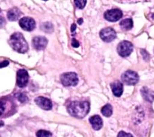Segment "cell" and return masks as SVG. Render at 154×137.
<instances>
[{"mask_svg":"<svg viewBox=\"0 0 154 137\" xmlns=\"http://www.w3.org/2000/svg\"><path fill=\"white\" fill-rule=\"evenodd\" d=\"M67 110L70 115L78 118H82L89 112L90 103L84 101H72L67 106Z\"/></svg>","mask_w":154,"mask_h":137,"instance_id":"obj_1","label":"cell"},{"mask_svg":"<svg viewBox=\"0 0 154 137\" xmlns=\"http://www.w3.org/2000/svg\"><path fill=\"white\" fill-rule=\"evenodd\" d=\"M10 46L19 53H25L28 50V45L23 34L16 32L12 34L9 39Z\"/></svg>","mask_w":154,"mask_h":137,"instance_id":"obj_2","label":"cell"},{"mask_svg":"<svg viewBox=\"0 0 154 137\" xmlns=\"http://www.w3.org/2000/svg\"><path fill=\"white\" fill-rule=\"evenodd\" d=\"M60 80L64 86H76L79 81L78 75L73 72H66L61 75Z\"/></svg>","mask_w":154,"mask_h":137,"instance_id":"obj_3","label":"cell"},{"mask_svg":"<svg viewBox=\"0 0 154 137\" xmlns=\"http://www.w3.org/2000/svg\"><path fill=\"white\" fill-rule=\"evenodd\" d=\"M121 79L127 85H135L138 81L139 76L136 72L128 70L122 74Z\"/></svg>","mask_w":154,"mask_h":137,"instance_id":"obj_4","label":"cell"},{"mask_svg":"<svg viewBox=\"0 0 154 137\" xmlns=\"http://www.w3.org/2000/svg\"><path fill=\"white\" fill-rule=\"evenodd\" d=\"M117 50L118 54L121 57H128L133 51V45L129 41L123 40L118 44Z\"/></svg>","mask_w":154,"mask_h":137,"instance_id":"obj_5","label":"cell"},{"mask_svg":"<svg viewBox=\"0 0 154 137\" xmlns=\"http://www.w3.org/2000/svg\"><path fill=\"white\" fill-rule=\"evenodd\" d=\"M99 36L102 40L106 42H110L116 37V32L111 27H106L102 29Z\"/></svg>","mask_w":154,"mask_h":137,"instance_id":"obj_6","label":"cell"},{"mask_svg":"<svg viewBox=\"0 0 154 137\" xmlns=\"http://www.w3.org/2000/svg\"><path fill=\"white\" fill-rule=\"evenodd\" d=\"M123 16L122 11L118 8H113L107 10L104 13V18L110 22H116L119 20Z\"/></svg>","mask_w":154,"mask_h":137,"instance_id":"obj_7","label":"cell"},{"mask_svg":"<svg viewBox=\"0 0 154 137\" xmlns=\"http://www.w3.org/2000/svg\"><path fill=\"white\" fill-rule=\"evenodd\" d=\"M19 24L20 27L24 30L31 31L35 27V21L30 17H24L19 20Z\"/></svg>","mask_w":154,"mask_h":137,"instance_id":"obj_8","label":"cell"},{"mask_svg":"<svg viewBox=\"0 0 154 137\" xmlns=\"http://www.w3.org/2000/svg\"><path fill=\"white\" fill-rule=\"evenodd\" d=\"M29 75L28 72L23 69H21L17 72V84L20 88H24L28 82Z\"/></svg>","mask_w":154,"mask_h":137,"instance_id":"obj_9","label":"cell"},{"mask_svg":"<svg viewBox=\"0 0 154 137\" xmlns=\"http://www.w3.org/2000/svg\"><path fill=\"white\" fill-rule=\"evenodd\" d=\"M32 44L35 49L42 50L47 46L48 39L43 36H36L32 39Z\"/></svg>","mask_w":154,"mask_h":137,"instance_id":"obj_10","label":"cell"},{"mask_svg":"<svg viewBox=\"0 0 154 137\" xmlns=\"http://www.w3.org/2000/svg\"><path fill=\"white\" fill-rule=\"evenodd\" d=\"M35 102L37 106L44 110H51L52 107V101L49 98L44 97H38L35 98Z\"/></svg>","mask_w":154,"mask_h":137,"instance_id":"obj_11","label":"cell"},{"mask_svg":"<svg viewBox=\"0 0 154 137\" xmlns=\"http://www.w3.org/2000/svg\"><path fill=\"white\" fill-rule=\"evenodd\" d=\"M112 92L113 94L117 97H119L122 95L123 91V84L118 80H116L110 84Z\"/></svg>","mask_w":154,"mask_h":137,"instance_id":"obj_12","label":"cell"},{"mask_svg":"<svg viewBox=\"0 0 154 137\" xmlns=\"http://www.w3.org/2000/svg\"><path fill=\"white\" fill-rule=\"evenodd\" d=\"M89 122L92 126V127L95 130L100 129L103 126L102 119L100 116L97 115H93L89 118Z\"/></svg>","mask_w":154,"mask_h":137,"instance_id":"obj_13","label":"cell"},{"mask_svg":"<svg viewBox=\"0 0 154 137\" xmlns=\"http://www.w3.org/2000/svg\"><path fill=\"white\" fill-rule=\"evenodd\" d=\"M20 15H21L20 10L16 7L13 8L9 10L7 14L8 20L10 21H15L17 20L18 18L20 16Z\"/></svg>","mask_w":154,"mask_h":137,"instance_id":"obj_14","label":"cell"},{"mask_svg":"<svg viewBox=\"0 0 154 137\" xmlns=\"http://www.w3.org/2000/svg\"><path fill=\"white\" fill-rule=\"evenodd\" d=\"M141 95L144 99L147 101L152 102L154 100V92L146 87H144L141 89Z\"/></svg>","mask_w":154,"mask_h":137,"instance_id":"obj_15","label":"cell"},{"mask_svg":"<svg viewBox=\"0 0 154 137\" xmlns=\"http://www.w3.org/2000/svg\"><path fill=\"white\" fill-rule=\"evenodd\" d=\"M120 26L122 30H129L133 27V21L131 18L125 19L120 22Z\"/></svg>","mask_w":154,"mask_h":137,"instance_id":"obj_16","label":"cell"},{"mask_svg":"<svg viewBox=\"0 0 154 137\" xmlns=\"http://www.w3.org/2000/svg\"><path fill=\"white\" fill-rule=\"evenodd\" d=\"M101 113L106 117L110 116L112 113V107L111 104H106L101 109Z\"/></svg>","mask_w":154,"mask_h":137,"instance_id":"obj_17","label":"cell"},{"mask_svg":"<svg viewBox=\"0 0 154 137\" xmlns=\"http://www.w3.org/2000/svg\"><path fill=\"white\" fill-rule=\"evenodd\" d=\"M41 29L46 33H51L53 31V25L51 23L46 22L42 24Z\"/></svg>","mask_w":154,"mask_h":137,"instance_id":"obj_18","label":"cell"},{"mask_svg":"<svg viewBox=\"0 0 154 137\" xmlns=\"http://www.w3.org/2000/svg\"><path fill=\"white\" fill-rule=\"evenodd\" d=\"M37 137H52V133L47 130H40L36 133Z\"/></svg>","mask_w":154,"mask_h":137,"instance_id":"obj_19","label":"cell"},{"mask_svg":"<svg viewBox=\"0 0 154 137\" xmlns=\"http://www.w3.org/2000/svg\"><path fill=\"white\" fill-rule=\"evenodd\" d=\"M15 96L17 98V100L21 103H25L28 100L27 96L23 93H17L15 95Z\"/></svg>","mask_w":154,"mask_h":137,"instance_id":"obj_20","label":"cell"},{"mask_svg":"<svg viewBox=\"0 0 154 137\" xmlns=\"http://www.w3.org/2000/svg\"><path fill=\"white\" fill-rule=\"evenodd\" d=\"M75 4L76 5V6L80 8V9H82L83 8H84V7L86 5L87 3V1L86 0H79V1H75Z\"/></svg>","mask_w":154,"mask_h":137,"instance_id":"obj_21","label":"cell"},{"mask_svg":"<svg viewBox=\"0 0 154 137\" xmlns=\"http://www.w3.org/2000/svg\"><path fill=\"white\" fill-rule=\"evenodd\" d=\"M117 137H134L132 135L129 133H126L124 131H120L117 135Z\"/></svg>","mask_w":154,"mask_h":137,"instance_id":"obj_22","label":"cell"},{"mask_svg":"<svg viewBox=\"0 0 154 137\" xmlns=\"http://www.w3.org/2000/svg\"><path fill=\"white\" fill-rule=\"evenodd\" d=\"M140 51H141V54H142V56H143V59H144V60H149V53H148L145 49H141Z\"/></svg>","mask_w":154,"mask_h":137,"instance_id":"obj_23","label":"cell"},{"mask_svg":"<svg viewBox=\"0 0 154 137\" xmlns=\"http://www.w3.org/2000/svg\"><path fill=\"white\" fill-rule=\"evenodd\" d=\"M5 103L0 100V115H1L4 113L5 110Z\"/></svg>","mask_w":154,"mask_h":137,"instance_id":"obj_24","label":"cell"},{"mask_svg":"<svg viewBox=\"0 0 154 137\" xmlns=\"http://www.w3.org/2000/svg\"><path fill=\"white\" fill-rule=\"evenodd\" d=\"M71 45H72V46L73 47H74V48H78V47L79 46V42H78L76 39L73 38V39H72Z\"/></svg>","mask_w":154,"mask_h":137,"instance_id":"obj_25","label":"cell"},{"mask_svg":"<svg viewBox=\"0 0 154 137\" xmlns=\"http://www.w3.org/2000/svg\"><path fill=\"white\" fill-rule=\"evenodd\" d=\"M9 64V62L7 61V60H4L2 62L0 63V68H4V67H5L7 66H8Z\"/></svg>","mask_w":154,"mask_h":137,"instance_id":"obj_26","label":"cell"},{"mask_svg":"<svg viewBox=\"0 0 154 137\" xmlns=\"http://www.w3.org/2000/svg\"><path fill=\"white\" fill-rule=\"evenodd\" d=\"M76 28V24H72V25H71V27H70L71 32H72V33L74 32V31H75Z\"/></svg>","mask_w":154,"mask_h":137,"instance_id":"obj_27","label":"cell"},{"mask_svg":"<svg viewBox=\"0 0 154 137\" xmlns=\"http://www.w3.org/2000/svg\"><path fill=\"white\" fill-rule=\"evenodd\" d=\"M77 22H78V24L81 25V24H82V22H83V19H82V18H80L79 19H78Z\"/></svg>","mask_w":154,"mask_h":137,"instance_id":"obj_28","label":"cell"},{"mask_svg":"<svg viewBox=\"0 0 154 137\" xmlns=\"http://www.w3.org/2000/svg\"><path fill=\"white\" fill-rule=\"evenodd\" d=\"M152 18L154 19V13L152 14Z\"/></svg>","mask_w":154,"mask_h":137,"instance_id":"obj_29","label":"cell"},{"mask_svg":"<svg viewBox=\"0 0 154 137\" xmlns=\"http://www.w3.org/2000/svg\"><path fill=\"white\" fill-rule=\"evenodd\" d=\"M0 12H1V9H0Z\"/></svg>","mask_w":154,"mask_h":137,"instance_id":"obj_30","label":"cell"}]
</instances>
